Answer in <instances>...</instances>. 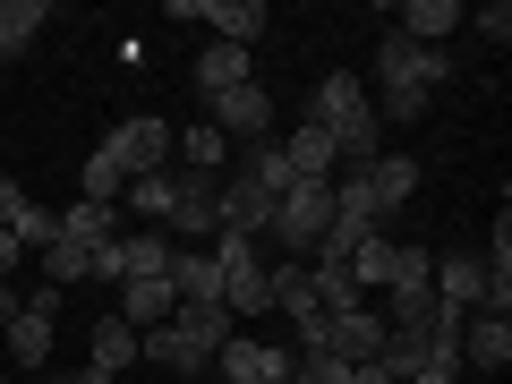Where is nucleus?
Segmentation results:
<instances>
[{"mask_svg":"<svg viewBox=\"0 0 512 384\" xmlns=\"http://www.w3.org/2000/svg\"><path fill=\"white\" fill-rule=\"evenodd\" d=\"M444 77H453V52H436V43H410V35H384V43H376V86H384L376 120H419L427 94H436Z\"/></svg>","mask_w":512,"mask_h":384,"instance_id":"obj_1","label":"nucleus"},{"mask_svg":"<svg viewBox=\"0 0 512 384\" xmlns=\"http://www.w3.org/2000/svg\"><path fill=\"white\" fill-rule=\"evenodd\" d=\"M325 231H333V180H299V188H282L274 197V248L291 256V265H308L316 248H325Z\"/></svg>","mask_w":512,"mask_h":384,"instance_id":"obj_2","label":"nucleus"},{"mask_svg":"<svg viewBox=\"0 0 512 384\" xmlns=\"http://www.w3.org/2000/svg\"><path fill=\"white\" fill-rule=\"evenodd\" d=\"M94 154H103L120 180H146V171H171V154H180V128H171L163 111H137V120H120Z\"/></svg>","mask_w":512,"mask_h":384,"instance_id":"obj_3","label":"nucleus"},{"mask_svg":"<svg viewBox=\"0 0 512 384\" xmlns=\"http://www.w3.org/2000/svg\"><path fill=\"white\" fill-rule=\"evenodd\" d=\"M299 350H333L342 367H359V359H376V350H384V316L376 308H325V316L299 325Z\"/></svg>","mask_w":512,"mask_h":384,"instance_id":"obj_4","label":"nucleus"},{"mask_svg":"<svg viewBox=\"0 0 512 384\" xmlns=\"http://www.w3.org/2000/svg\"><path fill=\"white\" fill-rule=\"evenodd\" d=\"M222 231V180L214 171H180L171 163V214H163V239H214Z\"/></svg>","mask_w":512,"mask_h":384,"instance_id":"obj_5","label":"nucleus"},{"mask_svg":"<svg viewBox=\"0 0 512 384\" xmlns=\"http://www.w3.org/2000/svg\"><path fill=\"white\" fill-rule=\"evenodd\" d=\"M205 120H214L231 146H265V137H274V94L248 77V86H231V94H205Z\"/></svg>","mask_w":512,"mask_h":384,"instance_id":"obj_6","label":"nucleus"},{"mask_svg":"<svg viewBox=\"0 0 512 384\" xmlns=\"http://www.w3.org/2000/svg\"><path fill=\"white\" fill-rule=\"evenodd\" d=\"M214 376H222V384H291V350H282V342H248V333H231V342L214 350Z\"/></svg>","mask_w":512,"mask_h":384,"instance_id":"obj_7","label":"nucleus"},{"mask_svg":"<svg viewBox=\"0 0 512 384\" xmlns=\"http://www.w3.org/2000/svg\"><path fill=\"white\" fill-rule=\"evenodd\" d=\"M137 367H171V376H214V350H205V342H188L180 325H154V333H137Z\"/></svg>","mask_w":512,"mask_h":384,"instance_id":"obj_8","label":"nucleus"},{"mask_svg":"<svg viewBox=\"0 0 512 384\" xmlns=\"http://www.w3.org/2000/svg\"><path fill=\"white\" fill-rule=\"evenodd\" d=\"M222 231L265 239V231H274V188H256L248 171H231V180H222Z\"/></svg>","mask_w":512,"mask_h":384,"instance_id":"obj_9","label":"nucleus"},{"mask_svg":"<svg viewBox=\"0 0 512 384\" xmlns=\"http://www.w3.org/2000/svg\"><path fill=\"white\" fill-rule=\"evenodd\" d=\"M265 308H274V316H291V325H308V316H316L308 265H291V256H265Z\"/></svg>","mask_w":512,"mask_h":384,"instance_id":"obj_10","label":"nucleus"},{"mask_svg":"<svg viewBox=\"0 0 512 384\" xmlns=\"http://www.w3.org/2000/svg\"><path fill=\"white\" fill-rule=\"evenodd\" d=\"M359 111H367V94H359V77H350V69H333L325 86L308 94V111H299V120H308V128H325V137H333V128H342V120H359Z\"/></svg>","mask_w":512,"mask_h":384,"instance_id":"obj_11","label":"nucleus"},{"mask_svg":"<svg viewBox=\"0 0 512 384\" xmlns=\"http://www.w3.org/2000/svg\"><path fill=\"white\" fill-rule=\"evenodd\" d=\"M461 367H512V316H461Z\"/></svg>","mask_w":512,"mask_h":384,"instance_id":"obj_12","label":"nucleus"},{"mask_svg":"<svg viewBox=\"0 0 512 384\" xmlns=\"http://www.w3.org/2000/svg\"><path fill=\"white\" fill-rule=\"evenodd\" d=\"M393 18H402L393 35L436 43V52H444V43H453V26H470V9H461V0H410V9H393Z\"/></svg>","mask_w":512,"mask_h":384,"instance_id":"obj_13","label":"nucleus"},{"mask_svg":"<svg viewBox=\"0 0 512 384\" xmlns=\"http://www.w3.org/2000/svg\"><path fill=\"white\" fill-rule=\"evenodd\" d=\"M171 308H180V299H171V282L154 274V282H120V308L111 316H120L128 333H154V325H171Z\"/></svg>","mask_w":512,"mask_h":384,"instance_id":"obj_14","label":"nucleus"},{"mask_svg":"<svg viewBox=\"0 0 512 384\" xmlns=\"http://www.w3.org/2000/svg\"><path fill=\"white\" fill-rule=\"evenodd\" d=\"M0 333H9V359H18V367H52L60 316H35V308H18V316H9V325H0Z\"/></svg>","mask_w":512,"mask_h":384,"instance_id":"obj_15","label":"nucleus"},{"mask_svg":"<svg viewBox=\"0 0 512 384\" xmlns=\"http://www.w3.org/2000/svg\"><path fill=\"white\" fill-rule=\"evenodd\" d=\"M282 163H291V180H333V171H342V163H333V137H325V128H308V120L291 128Z\"/></svg>","mask_w":512,"mask_h":384,"instance_id":"obj_16","label":"nucleus"},{"mask_svg":"<svg viewBox=\"0 0 512 384\" xmlns=\"http://www.w3.org/2000/svg\"><path fill=\"white\" fill-rule=\"evenodd\" d=\"M86 367H103V376L137 367V333H128L120 316H94V333H86Z\"/></svg>","mask_w":512,"mask_h":384,"instance_id":"obj_17","label":"nucleus"},{"mask_svg":"<svg viewBox=\"0 0 512 384\" xmlns=\"http://www.w3.org/2000/svg\"><path fill=\"white\" fill-rule=\"evenodd\" d=\"M171 299H222V274H214V256L205 248H171Z\"/></svg>","mask_w":512,"mask_h":384,"instance_id":"obj_18","label":"nucleus"},{"mask_svg":"<svg viewBox=\"0 0 512 384\" xmlns=\"http://www.w3.org/2000/svg\"><path fill=\"white\" fill-rule=\"evenodd\" d=\"M248 77H256V60L239 52V43H205L197 52V86L205 94H231V86H248Z\"/></svg>","mask_w":512,"mask_h":384,"instance_id":"obj_19","label":"nucleus"},{"mask_svg":"<svg viewBox=\"0 0 512 384\" xmlns=\"http://www.w3.org/2000/svg\"><path fill=\"white\" fill-rule=\"evenodd\" d=\"M205 26H222L214 43H239V52H248V43L265 35V0H205Z\"/></svg>","mask_w":512,"mask_h":384,"instance_id":"obj_20","label":"nucleus"},{"mask_svg":"<svg viewBox=\"0 0 512 384\" xmlns=\"http://www.w3.org/2000/svg\"><path fill=\"white\" fill-rule=\"evenodd\" d=\"M180 171H214V180H231V137H222L214 120H197L180 137Z\"/></svg>","mask_w":512,"mask_h":384,"instance_id":"obj_21","label":"nucleus"},{"mask_svg":"<svg viewBox=\"0 0 512 384\" xmlns=\"http://www.w3.org/2000/svg\"><path fill=\"white\" fill-rule=\"evenodd\" d=\"M171 325H180L188 342H205V350L231 342V308H222V299H180V308H171Z\"/></svg>","mask_w":512,"mask_h":384,"instance_id":"obj_22","label":"nucleus"},{"mask_svg":"<svg viewBox=\"0 0 512 384\" xmlns=\"http://www.w3.org/2000/svg\"><path fill=\"white\" fill-rule=\"evenodd\" d=\"M52 26V0H0V60L9 52H26V43Z\"/></svg>","mask_w":512,"mask_h":384,"instance_id":"obj_23","label":"nucleus"},{"mask_svg":"<svg viewBox=\"0 0 512 384\" xmlns=\"http://www.w3.org/2000/svg\"><path fill=\"white\" fill-rule=\"evenodd\" d=\"M111 222H120V205H94V197H77L69 214H60V239H77V248H111Z\"/></svg>","mask_w":512,"mask_h":384,"instance_id":"obj_24","label":"nucleus"},{"mask_svg":"<svg viewBox=\"0 0 512 384\" xmlns=\"http://www.w3.org/2000/svg\"><path fill=\"white\" fill-rule=\"evenodd\" d=\"M393 248H402L393 231H367L359 248H350V282H359V299H367V291H384V274H393Z\"/></svg>","mask_w":512,"mask_h":384,"instance_id":"obj_25","label":"nucleus"},{"mask_svg":"<svg viewBox=\"0 0 512 384\" xmlns=\"http://www.w3.org/2000/svg\"><path fill=\"white\" fill-rule=\"evenodd\" d=\"M120 205H128V214H146L154 231H163V214H171V171H146V180H128V188H120Z\"/></svg>","mask_w":512,"mask_h":384,"instance_id":"obj_26","label":"nucleus"},{"mask_svg":"<svg viewBox=\"0 0 512 384\" xmlns=\"http://www.w3.org/2000/svg\"><path fill=\"white\" fill-rule=\"evenodd\" d=\"M86 265H94V248H77V239H52V248H43V282H52V291L86 282Z\"/></svg>","mask_w":512,"mask_h":384,"instance_id":"obj_27","label":"nucleus"},{"mask_svg":"<svg viewBox=\"0 0 512 384\" xmlns=\"http://www.w3.org/2000/svg\"><path fill=\"white\" fill-rule=\"evenodd\" d=\"M427 274H436V265H427V248H393V274H384V291H427Z\"/></svg>","mask_w":512,"mask_h":384,"instance_id":"obj_28","label":"nucleus"},{"mask_svg":"<svg viewBox=\"0 0 512 384\" xmlns=\"http://www.w3.org/2000/svg\"><path fill=\"white\" fill-rule=\"evenodd\" d=\"M9 231H18V248H26V256H43V248L60 239V214H43V205H26V214L9 222Z\"/></svg>","mask_w":512,"mask_h":384,"instance_id":"obj_29","label":"nucleus"},{"mask_svg":"<svg viewBox=\"0 0 512 384\" xmlns=\"http://www.w3.org/2000/svg\"><path fill=\"white\" fill-rule=\"evenodd\" d=\"M120 188H128L120 171H111L103 154H86V188H77V197H94V205H120Z\"/></svg>","mask_w":512,"mask_h":384,"instance_id":"obj_30","label":"nucleus"},{"mask_svg":"<svg viewBox=\"0 0 512 384\" xmlns=\"http://www.w3.org/2000/svg\"><path fill=\"white\" fill-rule=\"evenodd\" d=\"M470 26H478V35H487V43H495V52H504V43H512V9H504V0H495V9H478Z\"/></svg>","mask_w":512,"mask_h":384,"instance_id":"obj_31","label":"nucleus"},{"mask_svg":"<svg viewBox=\"0 0 512 384\" xmlns=\"http://www.w3.org/2000/svg\"><path fill=\"white\" fill-rule=\"evenodd\" d=\"M18 214H26V188L9 180V171H0V231H9V222H18Z\"/></svg>","mask_w":512,"mask_h":384,"instance_id":"obj_32","label":"nucleus"},{"mask_svg":"<svg viewBox=\"0 0 512 384\" xmlns=\"http://www.w3.org/2000/svg\"><path fill=\"white\" fill-rule=\"evenodd\" d=\"M18 256H26V248H18V231H0V282L18 274Z\"/></svg>","mask_w":512,"mask_h":384,"instance_id":"obj_33","label":"nucleus"},{"mask_svg":"<svg viewBox=\"0 0 512 384\" xmlns=\"http://www.w3.org/2000/svg\"><path fill=\"white\" fill-rule=\"evenodd\" d=\"M350 384H393V367H376V359H359V367H350Z\"/></svg>","mask_w":512,"mask_h":384,"instance_id":"obj_34","label":"nucleus"},{"mask_svg":"<svg viewBox=\"0 0 512 384\" xmlns=\"http://www.w3.org/2000/svg\"><path fill=\"white\" fill-rule=\"evenodd\" d=\"M52 384H120V376H103V367H86V376H77V367H60Z\"/></svg>","mask_w":512,"mask_h":384,"instance_id":"obj_35","label":"nucleus"},{"mask_svg":"<svg viewBox=\"0 0 512 384\" xmlns=\"http://www.w3.org/2000/svg\"><path fill=\"white\" fill-rule=\"evenodd\" d=\"M402 384H453V367H419V376H402Z\"/></svg>","mask_w":512,"mask_h":384,"instance_id":"obj_36","label":"nucleus"},{"mask_svg":"<svg viewBox=\"0 0 512 384\" xmlns=\"http://www.w3.org/2000/svg\"><path fill=\"white\" fill-rule=\"evenodd\" d=\"M0 384H9V376H0Z\"/></svg>","mask_w":512,"mask_h":384,"instance_id":"obj_37","label":"nucleus"}]
</instances>
